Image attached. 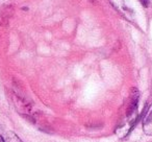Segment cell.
<instances>
[{"mask_svg": "<svg viewBox=\"0 0 152 142\" xmlns=\"http://www.w3.org/2000/svg\"><path fill=\"white\" fill-rule=\"evenodd\" d=\"M7 141L9 142H23L20 139L19 136H17L15 133H13V132H10V133L7 134Z\"/></svg>", "mask_w": 152, "mask_h": 142, "instance_id": "1", "label": "cell"}, {"mask_svg": "<svg viewBox=\"0 0 152 142\" xmlns=\"http://www.w3.org/2000/svg\"><path fill=\"white\" fill-rule=\"evenodd\" d=\"M0 142H7L4 139H3V137L1 136V134H0Z\"/></svg>", "mask_w": 152, "mask_h": 142, "instance_id": "3", "label": "cell"}, {"mask_svg": "<svg viewBox=\"0 0 152 142\" xmlns=\"http://www.w3.org/2000/svg\"><path fill=\"white\" fill-rule=\"evenodd\" d=\"M140 1H141L144 7H148V4H149V0H140Z\"/></svg>", "mask_w": 152, "mask_h": 142, "instance_id": "2", "label": "cell"}]
</instances>
